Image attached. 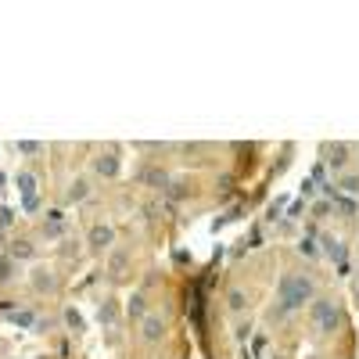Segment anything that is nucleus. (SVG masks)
I'll return each mask as SVG.
<instances>
[{"mask_svg": "<svg viewBox=\"0 0 359 359\" xmlns=\"http://www.w3.org/2000/svg\"><path fill=\"white\" fill-rule=\"evenodd\" d=\"M355 298H359V287H355Z\"/></svg>", "mask_w": 359, "mask_h": 359, "instance_id": "ddd939ff", "label": "nucleus"}, {"mask_svg": "<svg viewBox=\"0 0 359 359\" xmlns=\"http://www.w3.org/2000/svg\"><path fill=\"white\" fill-rule=\"evenodd\" d=\"M18 187H22V194H25V205L33 208V191H36V180L29 176V172H18Z\"/></svg>", "mask_w": 359, "mask_h": 359, "instance_id": "423d86ee", "label": "nucleus"}, {"mask_svg": "<svg viewBox=\"0 0 359 359\" xmlns=\"http://www.w3.org/2000/svg\"><path fill=\"white\" fill-rule=\"evenodd\" d=\"M130 316H144V298H140V294L130 298Z\"/></svg>", "mask_w": 359, "mask_h": 359, "instance_id": "6e6552de", "label": "nucleus"}, {"mask_svg": "<svg viewBox=\"0 0 359 359\" xmlns=\"http://www.w3.org/2000/svg\"><path fill=\"white\" fill-rule=\"evenodd\" d=\"M94 169H97V172H104V176H115V172H118V162H115L111 155H104V158H97V162H94Z\"/></svg>", "mask_w": 359, "mask_h": 359, "instance_id": "0eeeda50", "label": "nucleus"}, {"mask_svg": "<svg viewBox=\"0 0 359 359\" xmlns=\"http://www.w3.org/2000/svg\"><path fill=\"white\" fill-rule=\"evenodd\" d=\"M341 187H345L348 194H355V191H359V180H355V176H345V184H341Z\"/></svg>", "mask_w": 359, "mask_h": 359, "instance_id": "9b49d317", "label": "nucleus"}, {"mask_svg": "<svg viewBox=\"0 0 359 359\" xmlns=\"http://www.w3.org/2000/svg\"><path fill=\"white\" fill-rule=\"evenodd\" d=\"M83 194H86V184H83V180H79V184H76V191H72V194H69V198H72V201H79V198H83Z\"/></svg>", "mask_w": 359, "mask_h": 359, "instance_id": "f8f14e48", "label": "nucleus"}, {"mask_svg": "<svg viewBox=\"0 0 359 359\" xmlns=\"http://www.w3.org/2000/svg\"><path fill=\"white\" fill-rule=\"evenodd\" d=\"M33 284H36L40 291H54V287H57V280L50 277V269H33Z\"/></svg>", "mask_w": 359, "mask_h": 359, "instance_id": "39448f33", "label": "nucleus"}, {"mask_svg": "<svg viewBox=\"0 0 359 359\" xmlns=\"http://www.w3.org/2000/svg\"><path fill=\"white\" fill-rule=\"evenodd\" d=\"M245 306V294L241 291H230V309H241Z\"/></svg>", "mask_w": 359, "mask_h": 359, "instance_id": "9d476101", "label": "nucleus"}, {"mask_svg": "<svg viewBox=\"0 0 359 359\" xmlns=\"http://www.w3.org/2000/svg\"><path fill=\"white\" fill-rule=\"evenodd\" d=\"M331 165H341L345 162V147H331V158H327Z\"/></svg>", "mask_w": 359, "mask_h": 359, "instance_id": "1a4fd4ad", "label": "nucleus"}, {"mask_svg": "<svg viewBox=\"0 0 359 359\" xmlns=\"http://www.w3.org/2000/svg\"><path fill=\"white\" fill-rule=\"evenodd\" d=\"M313 313H316V323H320V327H334V320H338V313H334L331 302H316Z\"/></svg>", "mask_w": 359, "mask_h": 359, "instance_id": "7ed1b4c3", "label": "nucleus"}, {"mask_svg": "<svg viewBox=\"0 0 359 359\" xmlns=\"http://www.w3.org/2000/svg\"><path fill=\"white\" fill-rule=\"evenodd\" d=\"M162 331H165V323H162L158 316H147L140 334H144V341H158V338H162Z\"/></svg>", "mask_w": 359, "mask_h": 359, "instance_id": "f03ea898", "label": "nucleus"}, {"mask_svg": "<svg viewBox=\"0 0 359 359\" xmlns=\"http://www.w3.org/2000/svg\"><path fill=\"white\" fill-rule=\"evenodd\" d=\"M111 226H94V230H90V245H97V248H108L111 245Z\"/></svg>", "mask_w": 359, "mask_h": 359, "instance_id": "20e7f679", "label": "nucleus"}, {"mask_svg": "<svg viewBox=\"0 0 359 359\" xmlns=\"http://www.w3.org/2000/svg\"><path fill=\"white\" fill-rule=\"evenodd\" d=\"M313 298V280L309 277H284L280 280V313H291L298 306H306Z\"/></svg>", "mask_w": 359, "mask_h": 359, "instance_id": "f257e3e1", "label": "nucleus"}]
</instances>
